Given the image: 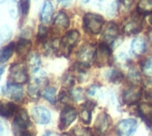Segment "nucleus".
Segmentation results:
<instances>
[{"label": "nucleus", "mask_w": 152, "mask_h": 136, "mask_svg": "<svg viewBox=\"0 0 152 136\" xmlns=\"http://www.w3.org/2000/svg\"><path fill=\"white\" fill-rule=\"evenodd\" d=\"M79 39H80V34L77 30H72V31H69L68 34H66L62 37V39L61 40L60 45H59V48H60L61 53L63 55L68 56L69 54L71 49L75 45H77Z\"/></svg>", "instance_id": "f257e3e1"}, {"label": "nucleus", "mask_w": 152, "mask_h": 136, "mask_svg": "<svg viewBox=\"0 0 152 136\" xmlns=\"http://www.w3.org/2000/svg\"><path fill=\"white\" fill-rule=\"evenodd\" d=\"M10 84L22 85L25 84L28 79V71L26 66L22 63H17L10 68Z\"/></svg>", "instance_id": "f03ea898"}, {"label": "nucleus", "mask_w": 152, "mask_h": 136, "mask_svg": "<svg viewBox=\"0 0 152 136\" xmlns=\"http://www.w3.org/2000/svg\"><path fill=\"white\" fill-rule=\"evenodd\" d=\"M103 18L98 14L86 13L84 17L85 29L92 34H99L103 26Z\"/></svg>", "instance_id": "7ed1b4c3"}, {"label": "nucleus", "mask_w": 152, "mask_h": 136, "mask_svg": "<svg viewBox=\"0 0 152 136\" xmlns=\"http://www.w3.org/2000/svg\"><path fill=\"white\" fill-rule=\"evenodd\" d=\"M96 48L94 45L87 44L83 45L77 53V63L83 67L88 68L90 63L94 60Z\"/></svg>", "instance_id": "20e7f679"}, {"label": "nucleus", "mask_w": 152, "mask_h": 136, "mask_svg": "<svg viewBox=\"0 0 152 136\" xmlns=\"http://www.w3.org/2000/svg\"><path fill=\"white\" fill-rule=\"evenodd\" d=\"M137 127L138 123L135 119H123L117 125L116 132L118 136H133Z\"/></svg>", "instance_id": "39448f33"}, {"label": "nucleus", "mask_w": 152, "mask_h": 136, "mask_svg": "<svg viewBox=\"0 0 152 136\" xmlns=\"http://www.w3.org/2000/svg\"><path fill=\"white\" fill-rule=\"evenodd\" d=\"M111 59V51L110 47L104 44L100 45L98 48H96L95 55H94V62L98 67H102L110 64Z\"/></svg>", "instance_id": "423d86ee"}, {"label": "nucleus", "mask_w": 152, "mask_h": 136, "mask_svg": "<svg viewBox=\"0 0 152 136\" xmlns=\"http://www.w3.org/2000/svg\"><path fill=\"white\" fill-rule=\"evenodd\" d=\"M142 91L138 86L134 85L130 88L124 91L123 94V102L126 105H134L139 102L142 97Z\"/></svg>", "instance_id": "0eeeda50"}, {"label": "nucleus", "mask_w": 152, "mask_h": 136, "mask_svg": "<svg viewBox=\"0 0 152 136\" xmlns=\"http://www.w3.org/2000/svg\"><path fill=\"white\" fill-rule=\"evenodd\" d=\"M111 118L105 112H102L101 114L98 115L97 119L95 121V130L96 132L101 135H106L110 126H111Z\"/></svg>", "instance_id": "6e6552de"}, {"label": "nucleus", "mask_w": 152, "mask_h": 136, "mask_svg": "<svg viewBox=\"0 0 152 136\" xmlns=\"http://www.w3.org/2000/svg\"><path fill=\"white\" fill-rule=\"evenodd\" d=\"M31 117L33 120L40 125H45L50 122L51 113L45 107H35L31 110Z\"/></svg>", "instance_id": "1a4fd4ad"}, {"label": "nucleus", "mask_w": 152, "mask_h": 136, "mask_svg": "<svg viewBox=\"0 0 152 136\" xmlns=\"http://www.w3.org/2000/svg\"><path fill=\"white\" fill-rule=\"evenodd\" d=\"M77 118V111L75 109L71 108V107H67L65 108L60 117V129L63 130L65 128H67L68 126H69L74 120Z\"/></svg>", "instance_id": "9d476101"}, {"label": "nucleus", "mask_w": 152, "mask_h": 136, "mask_svg": "<svg viewBox=\"0 0 152 136\" xmlns=\"http://www.w3.org/2000/svg\"><path fill=\"white\" fill-rule=\"evenodd\" d=\"M118 26L115 23L110 22L107 27L105 28L103 34H102V42L104 45H111L116 38L118 37Z\"/></svg>", "instance_id": "9b49d317"}, {"label": "nucleus", "mask_w": 152, "mask_h": 136, "mask_svg": "<svg viewBox=\"0 0 152 136\" xmlns=\"http://www.w3.org/2000/svg\"><path fill=\"white\" fill-rule=\"evenodd\" d=\"M142 29V22L140 20V16L133 15L130 20L126 22L124 27V32L126 35H134L137 34Z\"/></svg>", "instance_id": "f8f14e48"}, {"label": "nucleus", "mask_w": 152, "mask_h": 136, "mask_svg": "<svg viewBox=\"0 0 152 136\" xmlns=\"http://www.w3.org/2000/svg\"><path fill=\"white\" fill-rule=\"evenodd\" d=\"M4 94L10 97L11 99H13L15 101H20L22 99L23 96V90L20 85H15V84H7L5 88L4 89Z\"/></svg>", "instance_id": "ddd939ff"}, {"label": "nucleus", "mask_w": 152, "mask_h": 136, "mask_svg": "<svg viewBox=\"0 0 152 136\" xmlns=\"http://www.w3.org/2000/svg\"><path fill=\"white\" fill-rule=\"evenodd\" d=\"M29 118L27 111L23 109L19 110L16 112L13 126L19 130H24L29 126Z\"/></svg>", "instance_id": "4468645a"}, {"label": "nucleus", "mask_w": 152, "mask_h": 136, "mask_svg": "<svg viewBox=\"0 0 152 136\" xmlns=\"http://www.w3.org/2000/svg\"><path fill=\"white\" fill-rule=\"evenodd\" d=\"M47 83L48 80H47L46 74L41 68L32 70V84H35L36 86L40 87L45 86Z\"/></svg>", "instance_id": "2eb2a0df"}, {"label": "nucleus", "mask_w": 152, "mask_h": 136, "mask_svg": "<svg viewBox=\"0 0 152 136\" xmlns=\"http://www.w3.org/2000/svg\"><path fill=\"white\" fill-rule=\"evenodd\" d=\"M146 49L145 41L142 37H136L133 39L131 43V53L134 55H141Z\"/></svg>", "instance_id": "dca6fc26"}, {"label": "nucleus", "mask_w": 152, "mask_h": 136, "mask_svg": "<svg viewBox=\"0 0 152 136\" xmlns=\"http://www.w3.org/2000/svg\"><path fill=\"white\" fill-rule=\"evenodd\" d=\"M53 13V6L50 1H45L41 11V20L45 23L50 22Z\"/></svg>", "instance_id": "f3484780"}, {"label": "nucleus", "mask_w": 152, "mask_h": 136, "mask_svg": "<svg viewBox=\"0 0 152 136\" xmlns=\"http://www.w3.org/2000/svg\"><path fill=\"white\" fill-rule=\"evenodd\" d=\"M138 112L140 117L148 123L152 118V105L149 103H142L138 107Z\"/></svg>", "instance_id": "a211bd4d"}, {"label": "nucleus", "mask_w": 152, "mask_h": 136, "mask_svg": "<svg viewBox=\"0 0 152 136\" xmlns=\"http://www.w3.org/2000/svg\"><path fill=\"white\" fill-rule=\"evenodd\" d=\"M54 26L59 29H66L69 26V20L67 14L63 12H60L54 20Z\"/></svg>", "instance_id": "6ab92c4d"}, {"label": "nucleus", "mask_w": 152, "mask_h": 136, "mask_svg": "<svg viewBox=\"0 0 152 136\" xmlns=\"http://www.w3.org/2000/svg\"><path fill=\"white\" fill-rule=\"evenodd\" d=\"M15 110V106L12 102H0V116L4 118H10L13 115Z\"/></svg>", "instance_id": "aec40b11"}, {"label": "nucleus", "mask_w": 152, "mask_h": 136, "mask_svg": "<svg viewBox=\"0 0 152 136\" xmlns=\"http://www.w3.org/2000/svg\"><path fill=\"white\" fill-rule=\"evenodd\" d=\"M31 43L27 39H20L16 45V52L19 55H28Z\"/></svg>", "instance_id": "412c9836"}, {"label": "nucleus", "mask_w": 152, "mask_h": 136, "mask_svg": "<svg viewBox=\"0 0 152 136\" xmlns=\"http://www.w3.org/2000/svg\"><path fill=\"white\" fill-rule=\"evenodd\" d=\"M14 50V44H10L0 50V62H5L12 55Z\"/></svg>", "instance_id": "4be33fe9"}, {"label": "nucleus", "mask_w": 152, "mask_h": 136, "mask_svg": "<svg viewBox=\"0 0 152 136\" xmlns=\"http://www.w3.org/2000/svg\"><path fill=\"white\" fill-rule=\"evenodd\" d=\"M138 11L140 13L148 14L152 12V0H140L138 3Z\"/></svg>", "instance_id": "5701e85b"}, {"label": "nucleus", "mask_w": 152, "mask_h": 136, "mask_svg": "<svg viewBox=\"0 0 152 136\" xmlns=\"http://www.w3.org/2000/svg\"><path fill=\"white\" fill-rule=\"evenodd\" d=\"M55 94H56V91H55L54 87H46L42 91L41 95L44 98H45L48 102L54 104V102H55Z\"/></svg>", "instance_id": "b1692460"}, {"label": "nucleus", "mask_w": 152, "mask_h": 136, "mask_svg": "<svg viewBox=\"0 0 152 136\" xmlns=\"http://www.w3.org/2000/svg\"><path fill=\"white\" fill-rule=\"evenodd\" d=\"M142 71L145 76L152 78V55L142 63Z\"/></svg>", "instance_id": "393cba45"}, {"label": "nucleus", "mask_w": 152, "mask_h": 136, "mask_svg": "<svg viewBox=\"0 0 152 136\" xmlns=\"http://www.w3.org/2000/svg\"><path fill=\"white\" fill-rule=\"evenodd\" d=\"M28 64L32 70L40 68V58L37 53H32L28 56Z\"/></svg>", "instance_id": "a878e982"}, {"label": "nucleus", "mask_w": 152, "mask_h": 136, "mask_svg": "<svg viewBox=\"0 0 152 136\" xmlns=\"http://www.w3.org/2000/svg\"><path fill=\"white\" fill-rule=\"evenodd\" d=\"M108 77H109V79L110 82H112L114 84H118L123 80L124 75L122 74L121 71H119L118 69H112L111 71H110Z\"/></svg>", "instance_id": "bb28decb"}, {"label": "nucleus", "mask_w": 152, "mask_h": 136, "mask_svg": "<svg viewBox=\"0 0 152 136\" xmlns=\"http://www.w3.org/2000/svg\"><path fill=\"white\" fill-rule=\"evenodd\" d=\"M92 110L86 108L84 106V109L80 111L79 117L81 118V120L86 124V125H89L91 123V119H92V113H91Z\"/></svg>", "instance_id": "cd10ccee"}, {"label": "nucleus", "mask_w": 152, "mask_h": 136, "mask_svg": "<svg viewBox=\"0 0 152 136\" xmlns=\"http://www.w3.org/2000/svg\"><path fill=\"white\" fill-rule=\"evenodd\" d=\"M12 37V29L9 26H3L0 29V42L4 43Z\"/></svg>", "instance_id": "c85d7f7f"}, {"label": "nucleus", "mask_w": 152, "mask_h": 136, "mask_svg": "<svg viewBox=\"0 0 152 136\" xmlns=\"http://www.w3.org/2000/svg\"><path fill=\"white\" fill-rule=\"evenodd\" d=\"M128 78L130 79V81L134 84V85H137L141 82V76H140V73L138 72V70L134 68L131 69L129 70V73H128Z\"/></svg>", "instance_id": "c756f323"}, {"label": "nucleus", "mask_w": 152, "mask_h": 136, "mask_svg": "<svg viewBox=\"0 0 152 136\" xmlns=\"http://www.w3.org/2000/svg\"><path fill=\"white\" fill-rule=\"evenodd\" d=\"M28 95L30 96V98L33 100H37L40 96L39 87L37 86H36L35 84H32V83L28 86Z\"/></svg>", "instance_id": "7c9ffc66"}, {"label": "nucleus", "mask_w": 152, "mask_h": 136, "mask_svg": "<svg viewBox=\"0 0 152 136\" xmlns=\"http://www.w3.org/2000/svg\"><path fill=\"white\" fill-rule=\"evenodd\" d=\"M73 136H93L91 131L88 128L76 126L72 131Z\"/></svg>", "instance_id": "2f4dec72"}, {"label": "nucleus", "mask_w": 152, "mask_h": 136, "mask_svg": "<svg viewBox=\"0 0 152 136\" xmlns=\"http://www.w3.org/2000/svg\"><path fill=\"white\" fill-rule=\"evenodd\" d=\"M29 10V0H21L20 2V12L22 16H26Z\"/></svg>", "instance_id": "473e14b6"}, {"label": "nucleus", "mask_w": 152, "mask_h": 136, "mask_svg": "<svg viewBox=\"0 0 152 136\" xmlns=\"http://www.w3.org/2000/svg\"><path fill=\"white\" fill-rule=\"evenodd\" d=\"M70 96L75 100V101H80L83 99L84 97V93H83V90L81 88H77L75 90H73L71 93H70Z\"/></svg>", "instance_id": "72a5a7b5"}, {"label": "nucleus", "mask_w": 152, "mask_h": 136, "mask_svg": "<svg viewBox=\"0 0 152 136\" xmlns=\"http://www.w3.org/2000/svg\"><path fill=\"white\" fill-rule=\"evenodd\" d=\"M63 83L64 85L67 86V87H71L74 83H75V78L73 75H70V74H68L66 76H64L63 78Z\"/></svg>", "instance_id": "f704fd0d"}, {"label": "nucleus", "mask_w": 152, "mask_h": 136, "mask_svg": "<svg viewBox=\"0 0 152 136\" xmlns=\"http://www.w3.org/2000/svg\"><path fill=\"white\" fill-rule=\"evenodd\" d=\"M48 30L45 26H40L39 29H38V34H37V37L40 41H43L45 39L46 36H47Z\"/></svg>", "instance_id": "c9c22d12"}, {"label": "nucleus", "mask_w": 152, "mask_h": 136, "mask_svg": "<svg viewBox=\"0 0 152 136\" xmlns=\"http://www.w3.org/2000/svg\"><path fill=\"white\" fill-rule=\"evenodd\" d=\"M70 98H71V96H69L66 92L62 91V92H61V94H60L58 99H59V101H60L61 103L67 104V103L70 101Z\"/></svg>", "instance_id": "e433bc0d"}, {"label": "nucleus", "mask_w": 152, "mask_h": 136, "mask_svg": "<svg viewBox=\"0 0 152 136\" xmlns=\"http://www.w3.org/2000/svg\"><path fill=\"white\" fill-rule=\"evenodd\" d=\"M117 2H113L111 4V5L109 6V9H108V13L110 15H113L116 12V9H117Z\"/></svg>", "instance_id": "4c0bfd02"}, {"label": "nucleus", "mask_w": 152, "mask_h": 136, "mask_svg": "<svg viewBox=\"0 0 152 136\" xmlns=\"http://www.w3.org/2000/svg\"><path fill=\"white\" fill-rule=\"evenodd\" d=\"M97 89H98V86H92L88 89V94H89L90 95H94Z\"/></svg>", "instance_id": "58836bf2"}, {"label": "nucleus", "mask_w": 152, "mask_h": 136, "mask_svg": "<svg viewBox=\"0 0 152 136\" xmlns=\"http://www.w3.org/2000/svg\"><path fill=\"white\" fill-rule=\"evenodd\" d=\"M122 3L126 9H129L133 4V0H122Z\"/></svg>", "instance_id": "ea45409f"}, {"label": "nucleus", "mask_w": 152, "mask_h": 136, "mask_svg": "<svg viewBox=\"0 0 152 136\" xmlns=\"http://www.w3.org/2000/svg\"><path fill=\"white\" fill-rule=\"evenodd\" d=\"M145 86H146V88H147V92L149 93V94H151L152 96V79L151 80H149L148 82H147V84H145Z\"/></svg>", "instance_id": "a19ab883"}, {"label": "nucleus", "mask_w": 152, "mask_h": 136, "mask_svg": "<svg viewBox=\"0 0 152 136\" xmlns=\"http://www.w3.org/2000/svg\"><path fill=\"white\" fill-rule=\"evenodd\" d=\"M43 136H59L57 134H55V133H53V132H47V133H45V135Z\"/></svg>", "instance_id": "79ce46f5"}, {"label": "nucleus", "mask_w": 152, "mask_h": 136, "mask_svg": "<svg viewBox=\"0 0 152 136\" xmlns=\"http://www.w3.org/2000/svg\"><path fill=\"white\" fill-rule=\"evenodd\" d=\"M58 2L59 3H61L62 4H65L66 5V4H68L70 2V0H58Z\"/></svg>", "instance_id": "37998d69"}, {"label": "nucleus", "mask_w": 152, "mask_h": 136, "mask_svg": "<svg viewBox=\"0 0 152 136\" xmlns=\"http://www.w3.org/2000/svg\"><path fill=\"white\" fill-rule=\"evenodd\" d=\"M147 124V126H148V127L150 128V130L151 131V133H152V118L148 122V123H146Z\"/></svg>", "instance_id": "c03bdc74"}, {"label": "nucleus", "mask_w": 152, "mask_h": 136, "mask_svg": "<svg viewBox=\"0 0 152 136\" xmlns=\"http://www.w3.org/2000/svg\"><path fill=\"white\" fill-rule=\"evenodd\" d=\"M4 71V67H1L0 68V79H1V76L3 75Z\"/></svg>", "instance_id": "a18cd8bd"}, {"label": "nucleus", "mask_w": 152, "mask_h": 136, "mask_svg": "<svg viewBox=\"0 0 152 136\" xmlns=\"http://www.w3.org/2000/svg\"><path fill=\"white\" fill-rule=\"evenodd\" d=\"M20 136H32L29 133H22V134H20Z\"/></svg>", "instance_id": "49530a36"}, {"label": "nucleus", "mask_w": 152, "mask_h": 136, "mask_svg": "<svg viewBox=\"0 0 152 136\" xmlns=\"http://www.w3.org/2000/svg\"><path fill=\"white\" fill-rule=\"evenodd\" d=\"M3 130H4V126H3L2 122L0 121V133H1V132H3Z\"/></svg>", "instance_id": "de8ad7c7"}, {"label": "nucleus", "mask_w": 152, "mask_h": 136, "mask_svg": "<svg viewBox=\"0 0 152 136\" xmlns=\"http://www.w3.org/2000/svg\"><path fill=\"white\" fill-rule=\"evenodd\" d=\"M149 37H150V40H151V45H152V32L150 33V35H149Z\"/></svg>", "instance_id": "09e8293b"}, {"label": "nucleus", "mask_w": 152, "mask_h": 136, "mask_svg": "<svg viewBox=\"0 0 152 136\" xmlns=\"http://www.w3.org/2000/svg\"><path fill=\"white\" fill-rule=\"evenodd\" d=\"M150 23H151V25L152 26V15L150 17Z\"/></svg>", "instance_id": "8fccbe9b"}, {"label": "nucleus", "mask_w": 152, "mask_h": 136, "mask_svg": "<svg viewBox=\"0 0 152 136\" xmlns=\"http://www.w3.org/2000/svg\"><path fill=\"white\" fill-rule=\"evenodd\" d=\"M82 1H83L84 3H88V2H89L90 0H82Z\"/></svg>", "instance_id": "3c124183"}, {"label": "nucleus", "mask_w": 152, "mask_h": 136, "mask_svg": "<svg viewBox=\"0 0 152 136\" xmlns=\"http://www.w3.org/2000/svg\"><path fill=\"white\" fill-rule=\"evenodd\" d=\"M6 0H0V3H4V2H5Z\"/></svg>", "instance_id": "603ef678"}]
</instances>
